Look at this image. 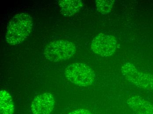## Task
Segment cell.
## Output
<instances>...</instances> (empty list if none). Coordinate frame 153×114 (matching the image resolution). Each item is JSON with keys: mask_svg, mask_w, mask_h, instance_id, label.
I'll use <instances>...</instances> for the list:
<instances>
[{"mask_svg": "<svg viewBox=\"0 0 153 114\" xmlns=\"http://www.w3.org/2000/svg\"><path fill=\"white\" fill-rule=\"evenodd\" d=\"M31 17L25 13L16 15L8 23L6 29L5 41L9 45H15L24 41L32 29Z\"/></svg>", "mask_w": 153, "mask_h": 114, "instance_id": "obj_1", "label": "cell"}, {"mask_svg": "<svg viewBox=\"0 0 153 114\" xmlns=\"http://www.w3.org/2000/svg\"><path fill=\"white\" fill-rule=\"evenodd\" d=\"M76 52V47L70 41L57 40L48 44L44 52L45 57L52 62H62L72 57Z\"/></svg>", "mask_w": 153, "mask_h": 114, "instance_id": "obj_2", "label": "cell"}, {"mask_svg": "<svg viewBox=\"0 0 153 114\" xmlns=\"http://www.w3.org/2000/svg\"><path fill=\"white\" fill-rule=\"evenodd\" d=\"M65 75L72 83L81 87L92 85L95 79L94 71L82 63H74L68 66L65 70Z\"/></svg>", "mask_w": 153, "mask_h": 114, "instance_id": "obj_3", "label": "cell"}, {"mask_svg": "<svg viewBox=\"0 0 153 114\" xmlns=\"http://www.w3.org/2000/svg\"><path fill=\"white\" fill-rule=\"evenodd\" d=\"M121 70L126 79L135 86L146 90L153 89V75L139 71L129 62L123 65Z\"/></svg>", "mask_w": 153, "mask_h": 114, "instance_id": "obj_4", "label": "cell"}, {"mask_svg": "<svg viewBox=\"0 0 153 114\" xmlns=\"http://www.w3.org/2000/svg\"><path fill=\"white\" fill-rule=\"evenodd\" d=\"M117 47L115 38L105 33H100L93 39L91 49L93 52L101 56L107 57L112 55Z\"/></svg>", "mask_w": 153, "mask_h": 114, "instance_id": "obj_5", "label": "cell"}, {"mask_svg": "<svg viewBox=\"0 0 153 114\" xmlns=\"http://www.w3.org/2000/svg\"><path fill=\"white\" fill-rule=\"evenodd\" d=\"M53 96L49 93L38 95L33 101L31 106L33 114H50L53 109Z\"/></svg>", "mask_w": 153, "mask_h": 114, "instance_id": "obj_6", "label": "cell"}, {"mask_svg": "<svg viewBox=\"0 0 153 114\" xmlns=\"http://www.w3.org/2000/svg\"><path fill=\"white\" fill-rule=\"evenodd\" d=\"M127 103L137 114H153V104L140 96L130 97Z\"/></svg>", "mask_w": 153, "mask_h": 114, "instance_id": "obj_7", "label": "cell"}, {"mask_svg": "<svg viewBox=\"0 0 153 114\" xmlns=\"http://www.w3.org/2000/svg\"><path fill=\"white\" fill-rule=\"evenodd\" d=\"M58 3L61 13L65 16L76 14L83 6V3L80 0H60Z\"/></svg>", "mask_w": 153, "mask_h": 114, "instance_id": "obj_8", "label": "cell"}, {"mask_svg": "<svg viewBox=\"0 0 153 114\" xmlns=\"http://www.w3.org/2000/svg\"><path fill=\"white\" fill-rule=\"evenodd\" d=\"M14 105L12 97L8 92H0V114H13Z\"/></svg>", "mask_w": 153, "mask_h": 114, "instance_id": "obj_9", "label": "cell"}, {"mask_svg": "<svg viewBox=\"0 0 153 114\" xmlns=\"http://www.w3.org/2000/svg\"><path fill=\"white\" fill-rule=\"evenodd\" d=\"M114 2V0H97V10L102 15L109 13L112 10Z\"/></svg>", "mask_w": 153, "mask_h": 114, "instance_id": "obj_10", "label": "cell"}, {"mask_svg": "<svg viewBox=\"0 0 153 114\" xmlns=\"http://www.w3.org/2000/svg\"><path fill=\"white\" fill-rule=\"evenodd\" d=\"M68 114H92V113L86 109H79L73 111Z\"/></svg>", "mask_w": 153, "mask_h": 114, "instance_id": "obj_11", "label": "cell"}]
</instances>
